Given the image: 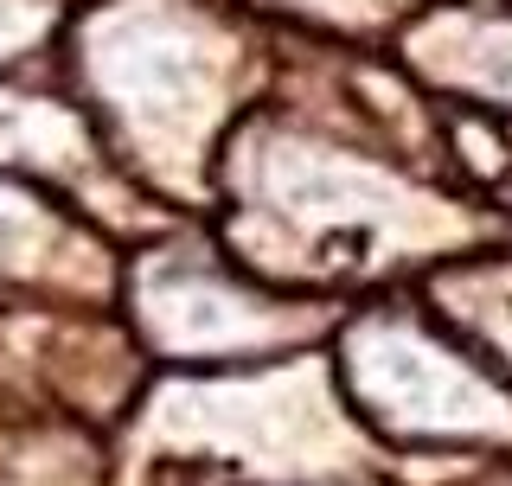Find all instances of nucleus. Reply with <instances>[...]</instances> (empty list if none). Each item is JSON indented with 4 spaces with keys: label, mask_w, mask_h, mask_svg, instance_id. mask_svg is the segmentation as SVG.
<instances>
[{
    "label": "nucleus",
    "mask_w": 512,
    "mask_h": 486,
    "mask_svg": "<svg viewBox=\"0 0 512 486\" xmlns=\"http://www.w3.org/2000/svg\"><path fill=\"white\" fill-rule=\"evenodd\" d=\"M359 384L384 403V416L397 423H423V429H461L468 416H480V397L468 391L455 365H442L436 352H423L404 333H372L359 339Z\"/></svg>",
    "instance_id": "obj_1"
},
{
    "label": "nucleus",
    "mask_w": 512,
    "mask_h": 486,
    "mask_svg": "<svg viewBox=\"0 0 512 486\" xmlns=\"http://www.w3.org/2000/svg\"><path fill=\"white\" fill-rule=\"evenodd\" d=\"M154 327L173 346H231V339H256L269 333L244 301L218 295L205 282H180V288H154Z\"/></svg>",
    "instance_id": "obj_2"
}]
</instances>
